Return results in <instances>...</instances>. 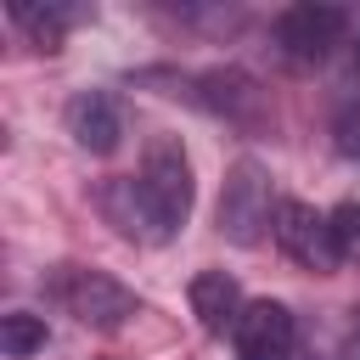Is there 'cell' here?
Instances as JSON below:
<instances>
[{
    "instance_id": "obj_14",
    "label": "cell",
    "mask_w": 360,
    "mask_h": 360,
    "mask_svg": "<svg viewBox=\"0 0 360 360\" xmlns=\"http://www.w3.org/2000/svg\"><path fill=\"white\" fill-rule=\"evenodd\" d=\"M326 225H332V236H338L343 259H349V253H360V202H338V208L326 214Z\"/></svg>"
},
{
    "instance_id": "obj_3",
    "label": "cell",
    "mask_w": 360,
    "mask_h": 360,
    "mask_svg": "<svg viewBox=\"0 0 360 360\" xmlns=\"http://www.w3.org/2000/svg\"><path fill=\"white\" fill-rule=\"evenodd\" d=\"M219 236L236 248H259L264 231H276V202H270V169L259 158H236L219 186Z\"/></svg>"
},
{
    "instance_id": "obj_11",
    "label": "cell",
    "mask_w": 360,
    "mask_h": 360,
    "mask_svg": "<svg viewBox=\"0 0 360 360\" xmlns=\"http://www.w3.org/2000/svg\"><path fill=\"white\" fill-rule=\"evenodd\" d=\"M79 17H84V11H68V6H28V0H17V6H11V22H17V28H28L39 51H56V45H62V34H68V22H79Z\"/></svg>"
},
{
    "instance_id": "obj_9",
    "label": "cell",
    "mask_w": 360,
    "mask_h": 360,
    "mask_svg": "<svg viewBox=\"0 0 360 360\" xmlns=\"http://www.w3.org/2000/svg\"><path fill=\"white\" fill-rule=\"evenodd\" d=\"M96 208L107 214V225H112L118 236H129V242H152V248H158V231H152V214H146V197H141L135 174L107 180V186L96 191Z\"/></svg>"
},
{
    "instance_id": "obj_4",
    "label": "cell",
    "mask_w": 360,
    "mask_h": 360,
    "mask_svg": "<svg viewBox=\"0 0 360 360\" xmlns=\"http://www.w3.org/2000/svg\"><path fill=\"white\" fill-rule=\"evenodd\" d=\"M349 11L343 6H326V0H304V6H287L281 17H276V45H281V56L287 62H326L332 56V45H343V34H349Z\"/></svg>"
},
{
    "instance_id": "obj_6",
    "label": "cell",
    "mask_w": 360,
    "mask_h": 360,
    "mask_svg": "<svg viewBox=\"0 0 360 360\" xmlns=\"http://www.w3.org/2000/svg\"><path fill=\"white\" fill-rule=\"evenodd\" d=\"M62 124H68L73 146L90 152V158H112L118 141H124V107H118L112 90H79L62 107Z\"/></svg>"
},
{
    "instance_id": "obj_10",
    "label": "cell",
    "mask_w": 360,
    "mask_h": 360,
    "mask_svg": "<svg viewBox=\"0 0 360 360\" xmlns=\"http://www.w3.org/2000/svg\"><path fill=\"white\" fill-rule=\"evenodd\" d=\"M197 84H202V96H197V101H202L208 112H225V118H242V124L259 112V84H253L248 73H236V68L202 73Z\"/></svg>"
},
{
    "instance_id": "obj_1",
    "label": "cell",
    "mask_w": 360,
    "mask_h": 360,
    "mask_svg": "<svg viewBox=\"0 0 360 360\" xmlns=\"http://www.w3.org/2000/svg\"><path fill=\"white\" fill-rule=\"evenodd\" d=\"M135 186H141V197H146V214H152L158 248L174 242L180 225L191 219V202H197V180H191V158H186V146H180L174 135H152Z\"/></svg>"
},
{
    "instance_id": "obj_13",
    "label": "cell",
    "mask_w": 360,
    "mask_h": 360,
    "mask_svg": "<svg viewBox=\"0 0 360 360\" xmlns=\"http://www.w3.org/2000/svg\"><path fill=\"white\" fill-rule=\"evenodd\" d=\"M332 146H338V158L360 163V101H343L332 112Z\"/></svg>"
},
{
    "instance_id": "obj_12",
    "label": "cell",
    "mask_w": 360,
    "mask_h": 360,
    "mask_svg": "<svg viewBox=\"0 0 360 360\" xmlns=\"http://www.w3.org/2000/svg\"><path fill=\"white\" fill-rule=\"evenodd\" d=\"M0 349H6L11 360H28V354H39V349H45V315H28V309H11V315H0Z\"/></svg>"
},
{
    "instance_id": "obj_2",
    "label": "cell",
    "mask_w": 360,
    "mask_h": 360,
    "mask_svg": "<svg viewBox=\"0 0 360 360\" xmlns=\"http://www.w3.org/2000/svg\"><path fill=\"white\" fill-rule=\"evenodd\" d=\"M45 292H51V304H56L62 315H73V321L90 326V332H118V326L141 309V298H135L118 276L90 270V264H56V270L45 276Z\"/></svg>"
},
{
    "instance_id": "obj_16",
    "label": "cell",
    "mask_w": 360,
    "mask_h": 360,
    "mask_svg": "<svg viewBox=\"0 0 360 360\" xmlns=\"http://www.w3.org/2000/svg\"><path fill=\"white\" fill-rule=\"evenodd\" d=\"M354 62H360V51H354Z\"/></svg>"
},
{
    "instance_id": "obj_15",
    "label": "cell",
    "mask_w": 360,
    "mask_h": 360,
    "mask_svg": "<svg viewBox=\"0 0 360 360\" xmlns=\"http://www.w3.org/2000/svg\"><path fill=\"white\" fill-rule=\"evenodd\" d=\"M349 360H360V338H354V343H349Z\"/></svg>"
},
{
    "instance_id": "obj_8",
    "label": "cell",
    "mask_w": 360,
    "mask_h": 360,
    "mask_svg": "<svg viewBox=\"0 0 360 360\" xmlns=\"http://www.w3.org/2000/svg\"><path fill=\"white\" fill-rule=\"evenodd\" d=\"M186 298H191V315H197V326L202 332H231L236 326V315L248 309L242 304V287H236V276H225V270H197L191 276V287H186Z\"/></svg>"
},
{
    "instance_id": "obj_7",
    "label": "cell",
    "mask_w": 360,
    "mask_h": 360,
    "mask_svg": "<svg viewBox=\"0 0 360 360\" xmlns=\"http://www.w3.org/2000/svg\"><path fill=\"white\" fill-rule=\"evenodd\" d=\"M236 360H292V309L276 298H259L231 326Z\"/></svg>"
},
{
    "instance_id": "obj_5",
    "label": "cell",
    "mask_w": 360,
    "mask_h": 360,
    "mask_svg": "<svg viewBox=\"0 0 360 360\" xmlns=\"http://www.w3.org/2000/svg\"><path fill=\"white\" fill-rule=\"evenodd\" d=\"M276 242H281V253H287L292 264H304V270H315V276H332V270L343 264V248H338L326 214H315V208L298 202V197H281V202H276Z\"/></svg>"
}]
</instances>
